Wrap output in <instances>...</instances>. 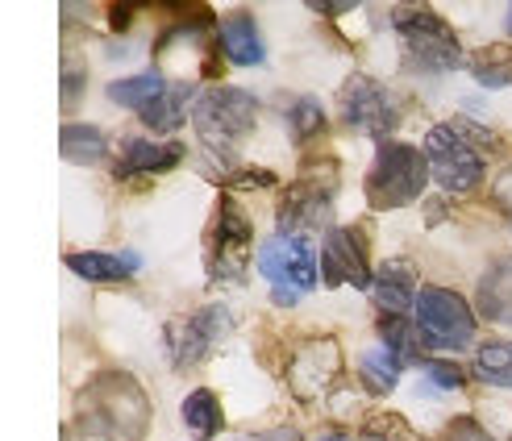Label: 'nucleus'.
Here are the masks:
<instances>
[{"instance_id": "1", "label": "nucleus", "mask_w": 512, "mask_h": 441, "mask_svg": "<svg viewBox=\"0 0 512 441\" xmlns=\"http://www.w3.org/2000/svg\"><path fill=\"white\" fill-rule=\"evenodd\" d=\"M75 425L84 441H142L150 429V400L125 371H100L75 400Z\"/></svg>"}, {"instance_id": "2", "label": "nucleus", "mask_w": 512, "mask_h": 441, "mask_svg": "<svg viewBox=\"0 0 512 441\" xmlns=\"http://www.w3.org/2000/svg\"><path fill=\"white\" fill-rule=\"evenodd\" d=\"M254 121H259V100L246 88H225L217 84L213 92H204L192 109V125L204 142V150L221 159V167H234L238 146L254 134Z\"/></svg>"}, {"instance_id": "3", "label": "nucleus", "mask_w": 512, "mask_h": 441, "mask_svg": "<svg viewBox=\"0 0 512 441\" xmlns=\"http://www.w3.org/2000/svg\"><path fill=\"white\" fill-rule=\"evenodd\" d=\"M429 159L408 146V142H379L375 146V163L363 179V196L375 213H396V209H408L425 196V184H429Z\"/></svg>"}, {"instance_id": "4", "label": "nucleus", "mask_w": 512, "mask_h": 441, "mask_svg": "<svg viewBox=\"0 0 512 441\" xmlns=\"http://www.w3.org/2000/svg\"><path fill=\"white\" fill-rule=\"evenodd\" d=\"M392 17H396V38H400V59L408 71L438 75V71L467 67L463 42H458V34L429 5H404Z\"/></svg>"}, {"instance_id": "5", "label": "nucleus", "mask_w": 512, "mask_h": 441, "mask_svg": "<svg viewBox=\"0 0 512 441\" xmlns=\"http://www.w3.org/2000/svg\"><path fill=\"white\" fill-rule=\"evenodd\" d=\"M479 134L475 125H463V121H442L433 125L425 134V159H429V171L433 179L446 188V192H475L483 184V150L475 146Z\"/></svg>"}, {"instance_id": "6", "label": "nucleus", "mask_w": 512, "mask_h": 441, "mask_svg": "<svg viewBox=\"0 0 512 441\" xmlns=\"http://www.w3.org/2000/svg\"><path fill=\"white\" fill-rule=\"evenodd\" d=\"M250 250H254V225L242 213V204L234 196H221L217 217L209 229V246H204V258H209V283H242L246 267H250Z\"/></svg>"}, {"instance_id": "7", "label": "nucleus", "mask_w": 512, "mask_h": 441, "mask_svg": "<svg viewBox=\"0 0 512 441\" xmlns=\"http://www.w3.org/2000/svg\"><path fill=\"white\" fill-rule=\"evenodd\" d=\"M338 196V167L334 159L304 167V175L284 192L279 200V233H304L329 221V209H334ZM309 238V233H304Z\"/></svg>"}, {"instance_id": "8", "label": "nucleus", "mask_w": 512, "mask_h": 441, "mask_svg": "<svg viewBox=\"0 0 512 441\" xmlns=\"http://www.w3.org/2000/svg\"><path fill=\"white\" fill-rule=\"evenodd\" d=\"M417 329L433 350H467L475 342V313L471 304L450 288H421L417 296Z\"/></svg>"}, {"instance_id": "9", "label": "nucleus", "mask_w": 512, "mask_h": 441, "mask_svg": "<svg viewBox=\"0 0 512 441\" xmlns=\"http://www.w3.org/2000/svg\"><path fill=\"white\" fill-rule=\"evenodd\" d=\"M259 271L279 296H304L317 288V250L304 233H271L259 246Z\"/></svg>"}, {"instance_id": "10", "label": "nucleus", "mask_w": 512, "mask_h": 441, "mask_svg": "<svg viewBox=\"0 0 512 441\" xmlns=\"http://www.w3.org/2000/svg\"><path fill=\"white\" fill-rule=\"evenodd\" d=\"M229 325H234V317H229L225 304H209V308H196V313H188V317L167 321L163 342H167V354L175 362V371L200 367V362L217 350L221 337L229 333Z\"/></svg>"}, {"instance_id": "11", "label": "nucleus", "mask_w": 512, "mask_h": 441, "mask_svg": "<svg viewBox=\"0 0 512 441\" xmlns=\"http://www.w3.org/2000/svg\"><path fill=\"white\" fill-rule=\"evenodd\" d=\"M321 279L325 288H371V238L363 225H334L321 242Z\"/></svg>"}, {"instance_id": "12", "label": "nucleus", "mask_w": 512, "mask_h": 441, "mask_svg": "<svg viewBox=\"0 0 512 441\" xmlns=\"http://www.w3.org/2000/svg\"><path fill=\"white\" fill-rule=\"evenodd\" d=\"M338 109H342V125L346 129H354V134H367V138H379V142H388V134L400 121L396 96L383 84H375L371 75H350V80L342 84Z\"/></svg>"}, {"instance_id": "13", "label": "nucleus", "mask_w": 512, "mask_h": 441, "mask_svg": "<svg viewBox=\"0 0 512 441\" xmlns=\"http://www.w3.org/2000/svg\"><path fill=\"white\" fill-rule=\"evenodd\" d=\"M342 375V350L334 337H309V342H300L288 358V387L300 404H313L317 396H325L334 379Z\"/></svg>"}, {"instance_id": "14", "label": "nucleus", "mask_w": 512, "mask_h": 441, "mask_svg": "<svg viewBox=\"0 0 512 441\" xmlns=\"http://www.w3.org/2000/svg\"><path fill=\"white\" fill-rule=\"evenodd\" d=\"M184 142H155V138H125L121 146V163L117 179H134V175H163L171 167L184 163Z\"/></svg>"}, {"instance_id": "15", "label": "nucleus", "mask_w": 512, "mask_h": 441, "mask_svg": "<svg viewBox=\"0 0 512 441\" xmlns=\"http://www.w3.org/2000/svg\"><path fill=\"white\" fill-rule=\"evenodd\" d=\"M371 296L375 304L383 308V317H404L408 308H417V275L404 258H388L379 271H375V283H371Z\"/></svg>"}, {"instance_id": "16", "label": "nucleus", "mask_w": 512, "mask_h": 441, "mask_svg": "<svg viewBox=\"0 0 512 441\" xmlns=\"http://www.w3.org/2000/svg\"><path fill=\"white\" fill-rule=\"evenodd\" d=\"M217 46L234 67H263V59H267L263 38H259V21H254L250 13H242V9L221 17Z\"/></svg>"}, {"instance_id": "17", "label": "nucleus", "mask_w": 512, "mask_h": 441, "mask_svg": "<svg viewBox=\"0 0 512 441\" xmlns=\"http://www.w3.org/2000/svg\"><path fill=\"white\" fill-rule=\"evenodd\" d=\"M67 267L88 283H125L130 275H138L142 258L138 254H105V250H75V254H67Z\"/></svg>"}, {"instance_id": "18", "label": "nucleus", "mask_w": 512, "mask_h": 441, "mask_svg": "<svg viewBox=\"0 0 512 441\" xmlns=\"http://www.w3.org/2000/svg\"><path fill=\"white\" fill-rule=\"evenodd\" d=\"M188 105L196 109L192 88H188V84H167V88H163L155 100H150V105H146L138 117H142V125H146V129H155V134H171V129L184 125Z\"/></svg>"}, {"instance_id": "19", "label": "nucleus", "mask_w": 512, "mask_h": 441, "mask_svg": "<svg viewBox=\"0 0 512 441\" xmlns=\"http://www.w3.org/2000/svg\"><path fill=\"white\" fill-rule=\"evenodd\" d=\"M479 313L496 325H512V258H500L479 279Z\"/></svg>"}, {"instance_id": "20", "label": "nucleus", "mask_w": 512, "mask_h": 441, "mask_svg": "<svg viewBox=\"0 0 512 441\" xmlns=\"http://www.w3.org/2000/svg\"><path fill=\"white\" fill-rule=\"evenodd\" d=\"M179 417H184V425L192 429L196 441H217L221 429H225L221 400L209 392V387H196V392H188L184 404H179Z\"/></svg>"}, {"instance_id": "21", "label": "nucleus", "mask_w": 512, "mask_h": 441, "mask_svg": "<svg viewBox=\"0 0 512 441\" xmlns=\"http://www.w3.org/2000/svg\"><path fill=\"white\" fill-rule=\"evenodd\" d=\"M59 150H63V159L75 163V167L105 163L109 159V138H105V129H96V125H63Z\"/></svg>"}, {"instance_id": "22", "label": "nucleus", "mask_w": 512, "mask_h": 441, "mask_svg": "<svg viewBox=\"0 0 512 441\" xmlns=\"http://www.w3.org/2000/svg\"><path fill=\"white\" fill-rule=\"evenodd\" d=\"M400 371H404V358L392 354L388 346H375V350H367L363 358H358V379H363V387L371 396H388L400 383Z\"/></svg>"}, {"instance_id": "23", "label": "nucleus", "mask_w": 512, "mask_h": 441, "mask_svg": "<svg viewBox=\"0 0 512 441\" xmlns=\"http://www.w3.org/2000/svg\"><path fill=\"white\" fill-rule=\"evenodd\" d=\"M467 71L483 88H512V46L496 42L488 50H475V55L467 59Z\"/></svg>"}, {"instance_id": "24", "label": "nucleus", "mask_w": 512, "mask_h": 441, "mask_svg": "<svg viewBox=\"0 0 512 441\" xmlns=\"http://www.w3.org/2000/svg\"><path fill=\"white\" fill-rule=\"evenodd\" d=\"M163 88H167V80H163L159 71H142V75H125V80H113L109 84V100H113V105H121V109L142 113Z\"/></svg>"}, {"instance_id": "25", "label": "nucleus", "mask_w": 512, "mask_h": 441, "mask_svg": "<svg viewBox=\"0 0 512 441\" xmlns=\"http://www.w3.org/2000/svg\"><path fill=\"white\" fill-rule=\"evenodd\" d=\"M475 375L488 387H508L512 392V342H488L475 350Z\"/></svg>"}, {"instance_id": "26", "label": "nucleus", "mask_w": 512, "mask_h": 441, "mask_svg": "<svg viewBox=\"0 0 512 441\" xmlns=\"http://www.w3.org/2000/svg\"><path fill=\"white\" fill-rule=\"evenodd\" d=\"M421 342H425V337H421L417 321H404V317H383L379 321V346H388L404 362H417L421 358Z\"/></svg>"}, {"instance_id": "27", "label": "nucleus", "mask_w": 512, "mask_h": 441, "mask_svg": "<svg viewBox=\"0 0 512 441\" xmlns=\"http://www.w3.org/2000/svg\"><path fill=\"white\" fill-rule=\"evenodd\" d=\"M288 129H292V142H296V146L321 138V134H325V109H321V100L296 96L292 109H288Z\"/></svg>"}, {"instance_id": "28", "label": "nucleus", "mask_w": 512, "mask_h": 441, "mask_svg": "<svg viewBox=\"0 0 512 441\" xmlns=\"http://www.w3.org/2000/svg\"><path fill=\"white\" fill-rule=\"evenodd\" d=\"M363 441H421L400 417H371L363 429Z\"/></svg>"}, {"instance_id": "29", "label": "nucleus", "mask_w": 512, "mask_h": 441, "mask_svg": "<svg viewBox=\"0 0 512 441\" xmlns=\"http://www.w3.org/2000/svg\"><path fill=\"white\" fill-rule=\"evenodd\" d=\"M425 375H429L433 387H446V392H458V387H467V371L458 367V362L429 358V362H425Z\"/></svg>"}, {"instance_id": "30", "label": "nucleus", "mask_w": 512, "mask_h": 441, "mask_svg": "<svg viewBox=\"0 0 512 441\" xmlns=\"http://www.w3.org/2000/svg\"><path fill=\"white\" fill-rule=\"evenodd\" d=\"M442 441H492V437H488V429H479L471 417H458V421L446 425Z\"/></svg>"}, {"instance_id": "31", "label": "nucleus", "mask_w": 512, "mask_h": 441, "mask_svg": "<svg viewBox=\"0 0 512 441\" xmlns=\"http://www.w3.org/2000/svg\"><path fill=\"white\" fill-rule=\"evenodd\" d=\"M225 188L238 192V188H275V175L271 171H234L225 175Z\"/></svg>"}, {"instance_id": "32", "label": "nucleus", "mask_w": 512, "mask_h": 441, "mask_svg": "<svg viewBox=\"0 0 512 441\" xmlns=\"http://www.w3.org/2000/svg\"><path fill=\"white\" fill-rule=\"evenodd\" d=\"M492 200H496L500 209L512 217V163H508V167L496 175V184H492Z\"/></svg>"}, {"instance_id": "33", "label": "nucleus", "mask_w": 512, "mask_h": 441, "mask_svg": "<svg viewBox=\"0 0 512 441\" xmlns=\"http://www.w3.org/2000/svg\"><path fill=\"white\" fill-rule=\"evenodd\" d=\"M234 441H300V433L292 425H275V429H263V433H242Z\"/></svg>"}, {"instance_id": "34", "label": "nucleus", "mask_w": 512, "mask_h": 441, "mask_svg": "<svg viewBox=\"0 0 512 441\" xmlns=\"http://www.w3.org/2000/svg\"><path fill=\"white\" fill-rule=\"evenodd\" d=\"M88 84V75H75V71H63V109H71L80 100V88Z\"/></svg>"}, {"instance_id": "35", "label": "nucleus", "mask_w": 512, "mask_h": 441, "mask_svg": "<svg viewBox=\"0 0 512 441\" xmlns=\"http://www.w3.org/2000/svg\"><path fill=\"white\" fill-rule=\"evenodd\" d=\"M134 13H138V9H109V17H113V30L121 34V30H125V25H130V21H134Z\"/></svg>"}, {"instance_id": "36", "label": "nucleus", "mask_w": 512, "mask_h": 441, "mask_svg": "<svg viewBox=\"0 0 512 441\" xmlns=\"http://www.w3.org/2000/svg\"><path fill=\"white\" fill-rule=\"evenodd\" d=\"M317 441H354V437H346V433H321Z\"/></svg>"}, {"instance_id": "37", "label": "nucleus", "mask_w": 512, "mask_h": 441, "mask_svg": "<svg viewBox=\"0 0 512 441\" xmlns=\"http://www.w3.org/2000/svg\"><path fill=\"white\" fill-rule=\"evenodd\" d=\"M508 30H512V9H508Z\"/></svg>"}]
</instances>
